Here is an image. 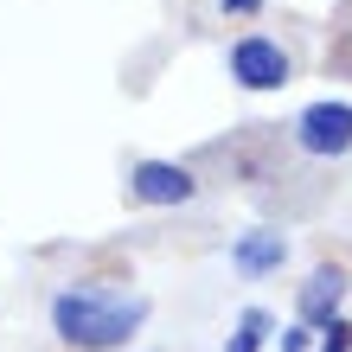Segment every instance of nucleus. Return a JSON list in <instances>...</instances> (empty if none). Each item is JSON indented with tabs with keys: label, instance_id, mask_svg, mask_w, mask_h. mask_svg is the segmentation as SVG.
<instances>
[{
	"label": "nucleus",
	"instance_id": "obj_1",
	"mask_svg": "<svg viewBox=\"0 0 352 352\" xmlns=\"http://www.w3.org/2000/svg\"><path fill=\"white\" fill-rule=\"evenodd\" d=\"M141 320H148V301L141 295H116V288L102 282H84V288H65V295H52V333L77 346V352H116L141 333Z\"/></svg>",
	"mask_w": 352,
	"mask_h": 352
},
{
	"label": "nucleus",
	"instance_id": "obj_2",
	"mask_svg": "<svg viewBox=\"0 0 352 352\" xmlns=\"http://www.w3.org/2000/svg\"><path fill=\"white\" fill-rule=\"evenodd\" d=\"M295 148L314 154V160H340L352 148V102H307V109L295 116Z\"/></svg>",
	"mask_w": 352,
	"mask_h": 352
},
{
	"label": "nucleus",
	"instance_id": "obj_3",
	"mask_svg": "<svg viewBox=\"0 0 352 352\" xmlns=\"http://www.w3.org/2000/svg\"><path fill=\"white\" fill-rule=\"evenodd\" d=\"M224 65H231V84H237V90H282L288 77H295V65H288V52L276 45V38H263V32L237 38Z\"/></svg>",
	"mask_w": 352,
	"mask_h": 352
},
{
	"label": "nucleus",
	"instance_id": "obj_4",
	"mask_svg": "<svg viewBox=\"0 0 352 352\" xmlns=\"http://www.w3.org/2000/svg\"><path fill=\"white\" fill-rule=\"evenodd\" d=\"M192 192H199V179L186 167H173V160H135L129 167V199L135 205H186Z\"/></svg>",
	"mask_w": 352,
	"mask_h": 352
},
{
	"label": "nucleus",
	"instance_id": "obj_5",
	"mask_svg": "<svg viewBox=\"0 0 352 352\" xmlns=\"http://www.w3.org/2000/svg\"><path fill=\"white\" fill-rule=\"evenodd\" d=\"M340 301H346V269H314L295 295V314H301V327H320L327 333L340 320Z\"/></svg>",
	"mask_w": 352,
	"mask_h": 352
},
{
	"label": "nucleus",
	"instance_id": "obj_6",
	"mask_svg": "<svg viewBox=\"0 0 352 352\" xmlns=\"http://www.w3.org/2000/svg\"><path fill=\"white\" fill-rule=\"evenodd\" d=\"M282 263H288V237L269 231V224H263V231H243L231 243V269H237V276H269V269H282Z\"/></svg>",
	"mask_w": 352,
	"mask_h": 352
},
{
	"label": "nucleus",
	"instance_id": "obj_7",
	"mask_svg": "<svg viewBox=\"0 0 352 352\" xmlns=\"http://www.w3.org/2000/svg\"><path fill=\"white\" fill-rule=\"evenodd\" d=\"M269 327H276V314H269V307H243L237 327H231V340H224V352H263Z\"/></svg>",
	"mask_w": 352,
	"mask_h": 352
},
{
	"label": "nucleus",
	"instance_id": "obj_8",
	"mask_svg": "<svg viewBox=\"0 0 352 352\" xmlns=\"http://www.w3.org/2000/svg\"><path fill=\"white\" fill-rule=\"evenodd\" d=\"M320 352H352V320H333L320 333Z\"/></svg>",
	"mask_w": 352,
	"mask_h": 352
},
{
	"label": "nucleus",
	"instance_id": "obj_9",
	"mask_svg": "<svg viewBox=\"0 0 352 352\" xmlns=\"http://www.w3.org/2000/svg\"><path fill=\"white\" fill-rule=\"evenodd\" d=\"M307 340H314V327H288V333H282V352H307Z\"/></svg>",
	"mask_w": 352,
	"mask_h": 352
},
{
	"label": "nucleus",
	"instance_id": "obj_10",
	"mask_svg": "<svg viewBox=\"0 0 352 352\" xmlns=\"http://www.w3.org/2000/svg\"><path fill=\"white\" fill-rule=\"evenodd\" d=\"M263 0H224V13H256Z\"/></svg>",
	"mask_w": 352,
	"mask_h": 352
}]
</instances>
